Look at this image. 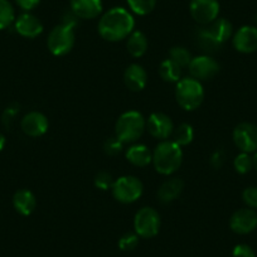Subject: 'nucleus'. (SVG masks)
<instances>
[{
  "instance_id": "8",
  "label": "nucleus",
  "mask_w": 257,
  "mask_h": 257,
  "mask_svg": "<svg viewBox=\"0 0 257 257\" xmlns=\"http://www.w3.org/2000/svg\"><path fill=\"white\" fill-rule=\"evenodd\" d=\"M190 14L197 23L208 26L218 18V0H192L190 2Z\"/></svg>"
},
{
  "instance_id": "5",
  "label": "nucleus",
  "mask_w": 257,
  "mask_h": 257,
  "mask_svg": "<svg viewBox=\"0 0 257 257\" xmlns=\"http://www.w3.org/2000/svg\"><path fill=\"white\" fill-rule=\"evenodd\" d=\"M143 190H144V187H143L142 180L133 175H123V177L117 178L111 188L113 198L123 204L137 202L142 197Z\"/></svg>"
},
{
  "instance_id": "18",
  "label": "nucleus",
  "mask_w": 257,
  "mask_h": 257,
  "mask_svg": "<svg viewBox=\"0 0 257 257\" xmlns=\"http://www.w3.org/2000/svg\"><path fill=\"white\" fill-rule=\"evenodd\" d=\"M184 188V183L179 178H170L167 179L158 189V198L162 203L168 204L172 203L173 201L180 196V193L183 192Z\"/></svg>"
},
{
  "instance_id": "35",
  "label": "nucleus",
  "mask_w": 257,
  "mask_h": 257,
  "mask_svg": "<svg viewBox=\"0 0 257 257\" xmlns=\"http://www.w3.org/2000/svg\"><path fill=\"white\" fill-rule=\"evenodd\" d=\"M224 162H226V154H224V152H222V150H218V152H216L212 155L211 164L213 165L214 168H221Z\"/></svg>"
},
{
  "instance_id": "30",
  "label": "nucleus",
  "mask_w": 257,
  "mask_h": 257,
  "mask_svg": "<svg viewBox=\"0 0 257 257\" xmlns=\"http://www.w3.org/2000/svg\"><path fill=\"white\" fill-rule=\"evenodd\" d=\"M139 244V236L137 233H125L118 239V247L122 251H133Z\"/></svg>"
},
{
  "instance_id": "26",
  "label": "nucleus",
  "mask_w": 257,
  "mask_h": 257,
  "mask_svg": "<svg viewBox=\"0 0 257 257\" xmlns=\"http://www.w3.org/2000/svg\"><path fill=\"white\" fill-rule=\"evenodd\" d=\"M192 54L188 51L185 47H173L169 51V59L174 62L177 66H179L180 68H185L189 66L190 61H192Z\"/></svg>"
},
{
  "instance_id": "33",
  "label": "nucleus",
  "mask_w": 257,
  "mask_h": 257,
  "mask_svg": "<svg viewBox=\"0 0 257 257\" xmlns=\"http://www.w3.org/2000/svg\"><path fill=\"white\" fill-rule=\"evenodd\" d=\"M242 199L248 208L257 209V187L246 188L242 193Z\"/></svg>"
},
{
  "instance_id": "28",
  "label": "nucleus",
  "mask_w": 257,
  "mask_h": 257,
  "mask_svg": "<svg viewBox=\"0 0 257 257\" xmlns=\"http://www.w3.org/2000/svg\"><path fill=\"white\" fill-rule=\"evenodd\" d=\"M133 13L138 16H147L155 8L157 0H126Z\"/></svg>"
},
{
  "instance_id": "37",
  "label": "nucleus",
  "mask_w": 257,
  "mask_h": 257,
  "mask_svg": "<svg viewBox=\"0 0 257 257\" xmlns=\"http://www.w3.org/2000/svg\"><path fill=\"white\" fill-rule=\"evenodd\" d=\"M4 147H6V137L0 133V150H3Z\"/></svg>"
},
{
  "instance_id": "24",
  "label": "nucleus",
  "mask_w": 257,
  "mask_h": 257,
  "mask_svg": "<svg viewBox=\"0 0 257 257\" xmlns=\"http://www.w3.org/2000/svg\"><path fill=\"white\" fill-rule=\"evenodd\" d=\"M159 75L165 82L177 83L182 80V68L168 58L163 61L162 64H160Z\"/></svg>"
},
{
  "instance_id": "14",
  "label": "nucleus",
  "mask_w": 257,
  "mask_h": 257,
  "mask_svg": "<svg viewBox=\"0 0 257 257\" xmlns=\"http://www.w3.org/2000/svg\"><path fill=\"white\" fill-rule=\"evenodd\" d=\"M48 126V118L39 111H32L27 113L22 120V130L24 134L32 138H38L46 134Z\"/></svg>"
},
{
  "instance_id": "27",
  "label": "nucleus",
  "mask_w": 257,
  "mask_h": 257,
  "mask_svg": "<svg viewBox=\"0 0 257 257\" xmlns=\"http://www.w3.org/2000/svg\"><path fill=\"white\" fill-rule=\"evenodd\" d=\"M16 19L14 8L9 0H0V31L11 26Z\"/></svg>"
},
{
  "instance_id": "20",
  "label": "nucleus",
  "mask_w": 257,
  "mask_h": 257,
  "mask_svg": "<svg viewBox=\"0 0 257 257\" xmlns=\"http://www.w3.org/2000/svg\"><path fill=\"white\" fill-rule=\"evenodd\" d=\"M211 36L213 37L214 41L219 44L223 46L227 41L232 37L233 33V28H232L231 22L227 21L224 18H217L216 21L212 22L211 24L206 26Z\"/></svg>"
},
{
  "instance_id": "29",
  "label": "nucleus",
  "mask_w": 257,
  "mask_h": 257,
  "mask_svg": "<svg viewBox=\"0 0 257 257\" xmlns=\"http://www.w3.org/2000/svg\"><path fill=\"white\" fill-rule=\"evenodd\" d=\"M233 167L238 174H247L253 168V160L248 153H239L233 160Z\"/></svg>"
},
{
  "instance_id": "11",
  "label": "nucleus",
  "mask_w": 257,
  "mask_h": 257,
  "mask_svg": "<svg viewBox=\"0 0 257 257\" xmlns=\"http://www.w3.org/2000/svg\"><path fill=\"white\" fill-rule=\"evenodd\" d=\"M229 227L234 233H251L257 228V213L251 208L238 209L232 214L229 219Z\"/></svg>"
},
{
  "instance_id": "1",
  "label": "nucleus",
  "mask_w": 257,
  "mask_h": 257,
  "mask_svg": "<svg viewBox=\"0 0 257 257\" xmlns=\"http://www.w3.org/2000/svg\"><path fill=\"white\" fill-rule=\"evenodd\" d=\"M135 19L126 9L116 7L101 17L98 33L105 41L118 42L127 38L134 32Z\"/></svg>"
},
{
  "instance_id": "17",
  "label": "nucleus",
  "mask_w": 257,
  "mask_h": 257,
  "mask_svg": "<svg viewBox=\"0 0 257 257\" xmlns=\"http://www.w3.org/2000/svg\"><path fill=\"white\" fill-rule=\"evenodd\" d=\"M71 11L81 19L97 18L102 13L101 0H71Z\"/></svg>"
},
{
  "instance_id": "13",
  "label": "nucleus",
  "mask_w": 257,
  "mask_h": 257,
  "mask_svg": "<svg viewBox=\"0 0 257 257\" xmlns=\"http://www.w3.org/2000/svg\"><path fill=\"white\" fill-rule=\"evenodd\" d=\"M234 49L241 53L248 54L257 51V28L252 26H243L234 33L232 38Z\"/></svg>"
},
{
  "instance_id": "16",
  "label": "nucleus",
  "mask_w": 257,
  "mask_h": 257,
  "mask_svg": "<svg viewBox=\"0 0 257 257\" xmlns=\"http://www.w3.org/2000/svg\"><path fill=\"white\" fill-rule=\"evenodd\" d=\"M123 82L128 90L139 92V91L144 90L148 83L147 71L138 63L130 64L123 72Z\"/></svg>"
},
{
  "instance_id": "6",
  "label": "nucleus",
  "mask_w": 257,
  "mask_h": 257,
  "mask_svg": "<svg viewBox=\"0 0 257 257\" xmlns=\"http://www.w3.org/2000/svg\"><path fill=\"white\" fill-rule=\"evenodd\" d=\"M47 46L53 56L61 57L70 53L75 46V28L66 24L54 27L47 39Z\"/></svg>"
},
{
  "instance_id": "19",
  "label": "nucleus",
  "mask_w": 257,
  "mask_h": 257,
  "mask_svg": "<svg viewBox=\"0 0 257 257\" xmlns=\"http://www.w3.org/2000/svg\"><path fill=\"white\" fill-rule=\"evenodd\" d=\"M13 206L22 216H29L37 207V199L33 193L28 189H21L14 194Z\"/></svg>"
},
{
  "instance_id": "22",
  "label": "nucleus",
  "mask_w": 257,
  "mask_h": 257,
  "mask_svg": "<svg viewBox=\"0 0 257 257\" xmlns=\"http://www.w3.org/2000/svg\"><path fill=\"white\" fill-rule=\"evenodd\" d=\"M148 46H149V42L143 32L135 31L127 37V43H126L127 52L135 58L144 56L148 51Z\"/></svg>"
},
{
  "instance_id": "10",
  "label": "nucleus",
  "mask_w": 257,
  "mask_h": 257,
  "mask_svg": "<svg viewBox=\"0 0 257 257\" xmlns=\"http://www.w3.org/2000/svg\"><path fill=\"white\" fill-rule=\"evenodd\" d=\"M188 67L192 77L198 81L211 80L219 72V63L208 54L192 58Z\"/></svg>"
},
{
  "instance_id": "36",
  "label": "nucleus",
  "mask_w": 257,
  "mask_h": 257,
  "mask_svg": "<svg viewBox=\"0 0 257 257\" xmlns=\"http://www.w3.org/2000/svg\"><path fill=\"white\" fill-rule=\"evenodd\" d=\"M16 3L18 4L23 11L29 12L32 11V9L36 8V7H38L39 3H41V0H16Z\"/></svg>"
},
{
  "instance_id": "21",
  "label": "nucleus",
  "mask_w": 257,
  "mask_h": 257,
  "mask_svg": "<svg viewBox=\"0 0 257 257\" xmlns=\"http://www.w3.org/2000/svg\"><path fill=\"white\" fill-rule=\"evenodd\" d=\"M126 159L135 167H147L153 162V153L147 145L135 144L126 150Z\"/></svg>"
},
{
  "instance_id": "2",
  "label": "nucleus",
  "mask_w": 257,
  "mask_h": 257,
  "mask_svg": "<svg viewBox=\"0 0 257 257\" xmlns=\"http://www.w3.org/2000/svg\"><path fill=\"white\" fill-rule=\"evenodd\" d=\"M183 162V152L173 140H163L153 152V164L155 170L163 175L177 172Z\"/></svg>"
},
{
  "instance_id": "12",
  "label": "nucleus",
  "mask_w": 257,
  "mask_h": 257,
  "mask_svg": "<svg viewBox=\"0 0 257 257\" xmlns=\"http://www.w3.org/2000/svg\"><path fill=\"white\" fill-rule=\"evenodd\" d=\"M147 127L150 135L155 139L167 140L172 137L174 123L172 118L163 112H153L147 121Z\"/></svg>"
},
{
  "instance_id": "4",
  "label": "nucleus",
  "mask_w": 257,
  "mask_h": 257,
  "mask_svg": "<svg viewBox=\"0 0 257 257\" xmlns=\"http://www.w3.org/2000/svg\"><path fill=\"white\" fill-rule=\"evenodd\" d=\"M177 102L185 111H194L204 100V90L201 81L193 77L182 78L175 86Z\"/></svg>"
},
{
  "instance_id": "23",
  "label": "nucleus",
  "mask_w": 257,
  "mask_h": 257,
  "mask_svg": "<svg viewBox=\"0 0 257 257\" xmlns=\"http://www.w3.org/2000/svg\"><path fill=\"white\" fill-rule=\"evenodd\" d=\"M196 41L197 46H198L204 53H214V52H217L222 47L214 41V38L211 36V33L208 32L207 27H201V28L197 29Z\"/></svg>"
},
{
  "instance_id": "15",
  "label": "nucleus",
  "mask_w": 257,
  "mask_h": 257,
  "mask_svg": "<svg viewBox=\"0 0 257 257\" xmlns=\"http://www.w3.org/2000/svg\"><path fill=\"white\" fill-rule=\"evenodd\" d=\"M16 31L24 38H37L43 32V24L31 13H23L17 18Z\"/></svg>"
},
{
  "instance_id": "9",
  "label": "nucleus",
  "mask_w": 257,
  "mask_h": 257,
  "mask_svg": "<svg viewBox=\"0 0 257 257\" xmlns=\"http://www.w3.org/2000/svg\"><path fill=\"white\" fill-rule=\"evenodd\" d=\"M233 142L242 153L257 152V126L251 122H241L233 130Z\"/></svg>"
},
{
  "instance_id": "31",
  "label": "nucleus",
  "mask_w": 257,
  "mask_h": 257,
  "mask_svg": "<svg viewBox=\"0 0 257 257\" xmlns=\"http://www.w3.org/2000/svg\"><path fill=\"white\" fill-rule=\"evenodd\" d=\"M123 149V143L118 139L117 137H111L108 139H106L105 144H103V150L107 155H117L122 152Z\"/></svg>"
},
{
  "instance_id": "3",
  "label": "nucleus",
  "mask_w": 257,
  "mask_h": 257,
  "mask_svg": "<svg viewBox=\"0 0 257 257\" xmlns=\"http://www.w3.org/2000/svg\"><path fill=\"white\" fill-rule=\"evenodd\" d=\"M145 127L147 121L139 111H126L116 121L115 137H117L123 144H130L142 138Z\"/></svg>"
},
{
  "instance_id": "7",
  "label": "nucleus",
  "mask_w": 257,
  "mask_h": 257,
  "mask_svg": "<svg viewBox=\"0 0 257 257\" xmlns=\"http://www.w3.org/2000/svg\"><path fill=\"white\" fill-rule=\"evenodd\" d=\"M135 233L143 238H152L157 236L160 229V216L157 209L152 207H143L137 212L134 218Z\"/></svg>"
},
{
  "instance_id": "25",
  "label": "nucleus",
  "mask_w": 257,
  "mask_h": 257,
  "mask_svg": "<svg viewBox=\"0 0 257 257\" xmlns=\"http://www.w3.org/2000/svg\"><path fill=\"white\" fill-rule=\"evenodd\" d=\"M173 142L177 145L182 147H187L194 139V130H193V126L189 125L187 122H182L174 127L172 133Z\"/></svg>"
},
{
  "instance_id": "32",
  "label": "nucleus",
  "mask_w": 257,
  "mask_h": 257,
  "mask_svg": "<svg viewBox=\"0 0 257 257\" xmlns=\"http://www.w3.org/2000/svg\"><path fill=\"white\" fill-rule=\"evenodd\" d=\"M93 182H95V187L100 190H108L112 188L115 180L108 172H100L96 174Z\"/></svg>"
},
{
  "instance_id": "34",
  "label": "nucleus",
  "mask_w": 257,
  "mask_h": 257,
  "mask_svg": "<svg viewBox=\"0 0 257 257\" xmlns=\"http://www.w3.org/2000/svg\"><path fill=\"white\" fill-rule=\"evenodd\" d=\"M232 257H256L254 251L248 244H237L232 251Z\"/></svg>"
},
{
  "instance_id": "38",
  "label": "nucleus",
  "mask_w": 257,
  "mask_h": 257,
  "mask_svg": "<svg viewBox=\"0 0 257 257\" xmlns=\"http://www.w3.org/2000/svg\"><path fill=\"white\" fill-rule=\"evenodd\" d=\"M252 160H253V168L257 170V152H254V155L252 157Z\"/></svg>"
}]
</instances>
